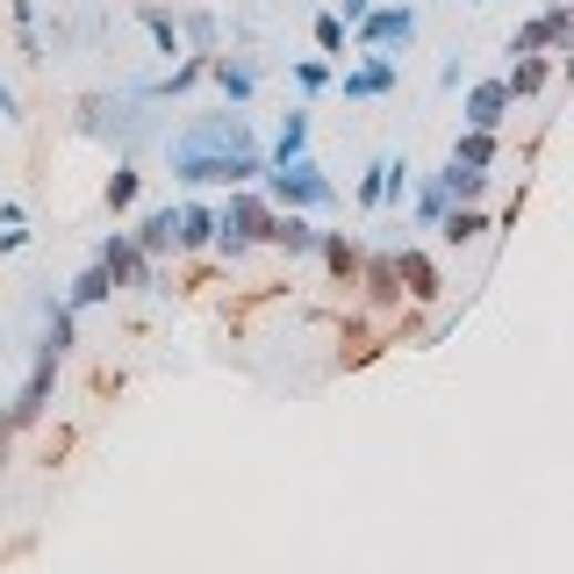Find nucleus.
I'll use <instances>...</instances> for the list:
<instances>
[{
    "label": "nucleus",
    "instance_id": "obj_33",
    "mask_svg": "<svg viewBox=\"0 0 574 574\" xmlns=\"http://www.w3.org/2000/svg\"><path fill=\"white\" fill-rule=\"evenodd\" d=\"M467 8H489V0H467Z\"/></svg>",
    "mask_w": 574,
    "mask_h": 574
},
{
    "label": "nucleus",
    "instance_id": "obj_29",
    "mask_svg": "<svg viewBox=\"0 0 574 574\" xmlns=\"http://www.w3.org/2000/svg\"><path fill=\"white\" fill-rule=\"evenodd\" d=\"M345 43H352V29H345V22H338V14H330V8H324V14H316V51H324V58H330V65H338V51H345Z\"/></svg>",
    "mask_w": 574,
    "mask_h": 574
},
{
    "label": "nucleus",
    "instance_id": "obj_31",
    "mask_svg": "<svg viewBox=\"0 0 574 574\" xmlns=\"http://www.w3.org/2000/svg\"><path fill=\"white\" fill-rule=\"evenodd\" d=\"M367 8H373V0H338V8H330V14H338V22L352 29V22H359V14H367Z\"/></svg>",
    "mask_w": 574,
    "mask_h": 574
},
{
    "label": "nucleus",
    "instance_id": "obj_28",
    "mask_svg": "<svg viewBox=\"0 0 574 574\" xmlns=\"http://www.w3.org/2000/svg\"><path fill=\"white\" fill-rule=\"evenodd\" d=\"M287 72H295V86H301V94H324V86L338 80V65H330V58H295Z\"/></svg>",
    "mask_w": 574,
    "mask_h": 574
},
{
    "label": "nucleus",
    "instance_id": "obj_20",
    "mask_svg": "<svg viewBox=\"0 0 574 574\" xmlns=\"http://www.w3.org/2000/svg\"><path fill=\"white\" fill-rule=\"evenodd\" d=\"M101 301H115V280H109V266H80V280L65 287V309H101Z\"/></svg>",
    "mask_w": 574,
    "mask_h": 574
},
{
    "label": "nucleus",
    "instance_id": "obj_9",
    "mask_svg": "<svg viewBox=\"0 0 574 574\" xmlns=\"http://www.w3.org/2000/svg\"><path fill=\"white\" fill-rule=\"evenodd\" d=\"M510 109H517V101L503 94V80H467V109H460L467 130H489V137H495V130L510 123Z\"/></svg>",
    "mask_w": 574,
    "mask_h": 574
},
{
    "label": "nucleus",
    "instance_id": "obj_16",
    "mask_svg": "<svg viewBox=\"0 0 574 574\" xmlns=\"http://www.w3.org/2000/svg\"><path fill=\"white\" fill-rule=\"evenodd\" d=\"M489 230H495V223L481 216L474 202H452L445 216H438V237H445V245H481V237H489Z\"/></svg>",
    "mask_w": 574,
    "mask_h": 574
},
{
    "label": "nucleus",
    "instance_id": "obj_30",
    "mask_svg": "<svg viewBox=\"0 0 574 574\" xmlns=\"http://www.w3.org/2000/svg\"><path fill=\"white\" fill-rule=\"evenodd\" d=\"M0 123H22V101H14V86L0 80Z\"/></svg>",
    "mask_w": 574,
    "mask_h": 574
},
{
    "label": "nucleus",
    "instance_id": "obj_2",
    "mask_svg": "<svg viewBox=\"0 0 574 574\" xmlns=\"http://www.w3.org/2000/svg\"><path fill=\"white\" fill-rule=\"evenodd\" d=\"M259 194L274 208H301V216H324V208H338V180L324 173V165L301 151V158H280L259 173Z\"/></svg>",
    "mask_w": 574,
    "mask_h": 574
},
{
    "label": "nucleus",
    "instance_id": "obj_17",
    "mask_svg": "<svg viewBox=\"0 0 574 574\" xmlns=\"http://www.w3.org/2000/svg\"><path fill=\"white\" fill-rule=\"evenodd\" d=\"M173 22H180V43H187V51H202V58L223 51V22H216V8H187V14H173Z\"/></svg>",
    "mask_w": 574,
    "mask_h": 574
},
{
    "label": "nucleus",
    "instance_id": "obj_7",
    "mask_svg": "<svg viewBox=\"0 0 574 574\" xmlns=\"http://www.w3.org/2000/svg\"><path fill=\"white\" fill-rule=\"evenodd\" d=\"M94 259L109 266V280H115V287H137V295H165V287H158V266H151L144 252L130 245V230H109V237H101V252H94Z\"/></svg>",
    "mask_w": 574,
    "mask_h": 574
},
{
    "label": "nucleus",
    "instance_id": "obj_3",
    "mask_svg": "<svg viewBox=\"0 0 574 574\" xmlns=\"http://www.w3.org/2000/svg\"><path fill=\"white\" fill-rule=\"evenodd\" d=\"M266 223H274V202H266L259 187H223V202H216V245H208V252L245 259V252L266 245Z\"/></svg>",
    "mask_w": 574,
    "mask_h": 574
},
{
    "label": "nucleus",
    "instance_id": "obj_19",
    "mask_svg": "<svg viewBox=\"0 0 574 574\" xmlns=\"http://www.w3.org/2000/svg\"><path fill=\"white\" fill-rule=\"evenodd\" d=\"M137 194H144V173H137V158H115L109 187H101V202H109V216H130V208H137Z\"/></svg>",
    "mask_w": 574,
    "mask_h": 574
},
{
    "label": "nucleus",
    "instance_id": "obj_5",
    "mask_svg": "<svg viewBox=\"0 0 574 574\" xmlns=\"http://www.w3.org/2000/svg\"><path fill=\"white\" fill-rule=\"evenodd\" d=\"M338 86L345 101H388L402 86V58H388V51H359V65H338Z\"/></svg>",
    "mask_w": 574,
    "mask_h": 574
},
{
    "label": "nucleus",
    "instance_id": "obj_25",
    "mask_svg": "<svg viewBox=\"0 0 574 574\" xmlns=\"http://www.w3.org/2000/svg\"><path fill=\"white\" fill-rule=\"evenodd\" d=\"M438 187H445V202H481V194H489V173H474V165H452V158H445Z\"/></svg>",
    "mask_w": 574,
    "mask_h": 574
},
{
    "label": "nucleus",
    "instance_id": "obj_13",
    "mask_svg": "<svg viewBox=\"0 0 574 574\" xmlns=\"http://www.w3.org/2000/svg\"><path fill=\"white\" fill-rule=\"evenodd\" d=\"M553 80H561V58H553V51H532V58H517V65L503 72V94H510V101H532V94H546Z\"/></svg>",
    "mask_w": 574,
    "mask_h": 574
},
{
    "label": "nucleus",
    "instance_id": "obj_12",
    "mask_svg": "<svg viewBox=\"0 0 574 574\" xmlns=\"http://www.w3.org/2000/svg\"><path fill=\"white\" fill-rule=\"evenodd\" d=\"M396 259V287L410 301H438L445 295V280H438V266H431V252H417V245H402V252H388Z\"/></svg>",
    "mask_w": 574,
    "mask_h": 574
},
{
    "label": "nucleus",
    "instance_id": "obj_21",
    "mask_svg": "<svg viewBox=\"0 0 574 574\" xmlns=\"http://www.w3.org/2000/svg\"><path fill=\"white\" fill-rule=\"evenodd\" d=\"M301 151H309V109H287V115H280V130H274V144H266V165L301 158Z\"/></svg>",
    "mask_w": 574,
    "mask_h": 574
},
{
    "label": "nucleus",
    "instance_id": "obj_1",
    "mask_svg": "<svg viewBox=\"0 0 574 574\" xmlns=\"http://www.w3.org/2000/svg\"><path fill=\"white\" fill-rule=\"evenodd\" d=\"M165 173L180 187H259L266 144L245 109H216V115H194L187 130L165 137Z\"/></svg>",
    "mask_w": 574,
    "mask_h": 574
},
{
    "label": "nucleus",
    "instance_id": "obj_26",
    "mask_svg": "<svg viewBox=\"0 0 574 574\" xmlns=\"http://www.w3.org/2000/svg\"><path fill=\"white\" fill-rule=\"evenodd\" d=\"M410 208H417V223L424 230H438V216H445V187H438V173H424V180H410Z\"/></svg>",
    "mask_w": 574,
    "mask_h": 574
},
{
    "label": "nucleus",
    "instance_id": "obj_22",
    "mask_svg": "<svg viewBox=\"0 0 574 574\" xmlns=\"http://www.w3.org/2000/svg\"><path fill=\"white\" fill-rule=\"evenodd\" d=\"M388 173H396V151H381V158L352 180V202H359V208H388Z\"/></svg>",
    "mask_w": 574,
    "mask_h": 574
},
{
    "label": "nucleus",
    "instance_id": "obj_24",
    "mask_svg": "<svg viewBox=\"0 0 574 574\" xmlns=\"http://www.w3.org/2000/svg\"><path fill=\"white\" fill-rule=\"evenodd\" d=\"M137 22L151 29V43H158V58H180V51H187V43H180V22H173V14L158 8V0H144V8H137Z\"/></svg>",
    "mask_w": 574,
    "mask_h": 574
},
{
    "label": "nucleus",
    "instance_id": "obj_27",
    "mask_svg": "<svg viewBox=\"0 0 574 574\" xmlns=\"http://www.w3.org/2000/svg\"><path fill=\"white\" fill-rule=\"evenodd\" d=\"M452 165L489 173V165H495V137H489V130H460V137H452Z\"/></svg>",
    "mask_w": 574,
    "mask_h": 574
},
{
    "label": "nucleus",
    "instance_id": "obj_10",
    "mask_svg": "<svg viewBox=\"0 0 574 574\" xmlns=\"http://www.w3.org/2000/svg\"><path fill=\"white\" fill-rule=\"evenodd\" d=\"M208 86H216L230 109H245V101L259 94V65H252V58H237V51H216V58H208Z\"/></svg>",
    "mask_w": 574,
    "mask_h": 574
},
{
    "label": "nucleus",
    "instance_id": "obj_23",
    "mask_svg": "<svg viewBox=\"0 0 574 574\" xmlns=\"http://www.w3.org/2000/svg\"><path fill=\"white\" fill-rule=\"evenodd\" d=\"M352 287H367V295L381 301V309H388V301H402V287H396V259H388V252H381V259H359V280H352Z\"/></svg>",
    "mask_w": 574,
    "mask_h": 574
},
{
    "label": "nucleus",
    "instance_id": "obj_8",
    "mask_svg": "<svg viewBox=\"0 0 574 574\" xmlns=\"http://www.w3.org/2000/svg\"><path fill=\"white\" fill-rule=\"evenodd\" d=\"M58 367H65V352H51V345H37V367H29V381H22V396L8 402V431H22V424H37L43 410H51V388H58Z\"/></svg>",
    "mask_w": 574,
    "mask_h": 574
},
{
    "label": "nucleus",
    "instance_id": "obj_11",
    "mask_svg": "<svg viewBox=\"0 0 574 574\" xmlns=\"http://www.w3.org/2000/svg\"><path fill=\"white\" fill-rule=\"evenodd\" d=\"M316 216H301V208H274V223H266V245L287 252V259H316Z\"/></svg>",
    "mask_w": 574,
    "mask_h": 574
},
{
    "label": "nucleus",
    "instance_id": "obj_18",
    "mask_svg": "<svg viewBox=\"0 0 574 574\" xmlns=\"http://www.w3.org/2000/svg\"><path fill=\"white\" fill-rule=\"evenodd\" d=\"M316 259H324L330 274H338L345 287H352V280H359V259H367V252H359L345 230H324V237H316Z\"/></svg>",
    "mask_w": 574,
    "mask_h": 574
},
{
    "label": "nucleus",
    "instance_id": "obj_6",
    "mask_svg": "<svg viewBox=\"0 0 574 574\" xmlns=\"http://www.w3.org/2000/svg\"><path fill=\"white\" fill-rule=\"evenodd\" d=\"M144 94L137 101H109V94H86L80 101V137H123V144H137L144 137Z\"/></svg>",
    "mask_w": 574,
    "mask_h": 574
},
{
    "label": "nucleus",
    "instance_id": "obj_14",
    "mask_svg": "<svg viewBox=\"0 0 574 574\" xmlns=\"http://www.w3.org/2000/svg\"><path fill=\"white\" fill-rule=\"evenodd\" d=\"M173 230H180V202H165V208H151V216L137 223V230H130V245H137L144 259L158 266L165 252H180V245H173Z\"/></svg>",
    "mask_w": 574,
    "mask_h": 574
},
{
    "label": "nucleus",
    "instance_id": "obj_15",
    "mask_svg": "<svg viewBox=\"0 0 574 574\" xmlns=\"http://www.w3.org/2000/svg\"><path fill=\"white\" fill-rule=\"evenodd\" d=\"M173 245H180V252H208V245H216V202H180Z\"/></svg>",
    "mask_w": 574,
    "mask_h": 574
},
{
    "label": "nucleus",
    "instance_id": "obj_32",
    "mask_svg": "<svg viewBox=\"0 0 574 574\" xmlns=\"http://www.w3.org/2000/svg\"><path fill=\"white\" fill-rule=\"evenodd\" d=\"M29 245V230H22V223H8V230H0V252H22Z\"/></svg>",
    "mask_w": 574,
    "mask_h": 574
},
{
    "label": "nucleus",
    "instance_id": "obj_4",
    "mask_svg": "<svg viewBox=\"0 0 574 574\" xmlns=\"http://www.w3.org/2000/svg\"><path fill=\"white\" fill-rule=\"evenodd\" d=\"M352 43H359V51L402 58V51L417 43V8H410V0H373V8L352 22Z\"/></svg>",
    "mask_w": 574,
    "mask_h": 574
}]
</instances>
